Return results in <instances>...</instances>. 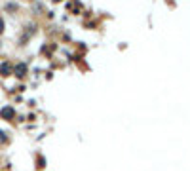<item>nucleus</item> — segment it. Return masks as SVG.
Returning a JSON list of instances; mask_svg holds the SVG:
<instances>
[{"instance_id":"nucleus-1","label":"nucleus","mask_w":190,"mask_h":171,"mask_svg":"<svg viewBox=\"0 0 190 171\" xmlns=\"http://www.w3.org/2000/svg\"><path fill=\"white\" fill-rule=\"evenodd\" d=\"M0 114H2V118H4V120H11V118L15 116V110H14L11 107H4Z\"/></svg>"},{"instance_id":"nucleus-2","label":"nucleus","mask_w":190,"mask_h":171,"mask_svg":"<svg viewBox=\"0 0 190 171\" xmlns=\"http://www.w3.org/2000/svg\"><path fill=\"white\" fill-rule=\"evenodd\" d=\"M27 74V65L25 63H19L17 67H15V76H19V78H23V76Z\"/></svg>"},{"instance_id":"nucleus-3","label":"nucleus","mask_w":190,"mask_h":171,"mask_svg":"<svg viewBox=\"0 0 190 171\" xmlns=\"http://www.w3.org/2000/svg\"><path fill=\"white\" fill-rule=\"evenodd\" d=\"M0 74H2V76H8V74H10V63H4L2 67H0Z\"/></svg>"},{"instance_id":"nucleus-4","label":"nucleus","mask_w":190,"mask_h":171,"mask_svg":"<svg viewBox=\"0 0 190 171\" xmlns=\"http://www.w3.org/2000/svg\"><path fill=\"white\" fill-rule=\"evenodd\" d=\"M38 167H44V158H38Z\"/></svg>"},{"instance_id":"nucleus-5","label":"nucleus","mask_w":190,"mask_h":171,"mask_svg":"<svg viewBox=\"0 0 190 171\" xmlns=\"http://www.w3.org/2000/svg\"><path fill=\"white\" fill-rule=\"evenodd\" d=\"M2 31H4V21L0 19V32H2Z\"/></svg>"}]
</instances>
